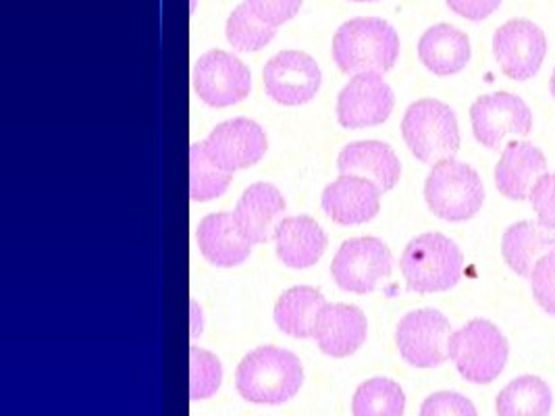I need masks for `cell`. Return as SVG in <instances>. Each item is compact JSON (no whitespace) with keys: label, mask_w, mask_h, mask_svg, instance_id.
I'll use <instances>...</instances> for the list:
<instances>
[{"label":"cell","mask_w":555,"mask_h":416,"mask_svg":"<svg viewBox=\"0 0 555 416\" xmlns=\"http://www.w3.org/2000/svg\"><path fill=\"white\" fill-rule=\"evenodd\" d=\"M192 86L203 103L223 108L248 99L253 76L235 54L208 51L204 52L192 69Z\"/></svg>","instance_id":"9"},{"label":"cell","mask_w":555,"mask_h":416,"mask_svg":"<svg viewBox=\"0 0 555 416\" xmlns=\"http://www.w3.org/2000/svg\"><path fill=\"white\" fill-rule=\"evenodd\" d=\"M418 416H479L475 404L455 391H437L429 395Z\"/></svg>","instance_id":"31"},{"label":"cell","mask_w":555,"mask_h":416,"mask_svg":"<svg viewBox=\"0 0 555 416\" xmlns=\"http://www.w3.org/2000/svg\"><path fill=\"white\" fill-rule=\"evenodd\" d=\"M400 269L410 291L439 294L457 286L464 271V255L454 239L433 232L408 242Z\"/></svg>","instance_id":"3"},{"label":"cell","mask_w":555,"mask_h":416,"mask_svg":"<svg viewBox=\"0 0 555 416\" xmlns=\"http://www.w3.org/2000/svg\"><path fill=\"white\" fill-rule=\"evenodd\" d=\"M246 2L253 6L254 13L262 22L275 27L292 22L302 6V0H246Z\"/></svg>","instance_id":"33"},{"label":"cell","mask_w":555,"mask_h":416,"mask_svg":"<svg viewBox=\"0 0 555 416\" xmlns=\"http://www.w3.org/2000/svg\"><path fill=\"white\" fill-rule=\"evenodd\" d=\"M404 390L393 379L373 377L353 393V416H404Z\"/></svg>","instance_id":"27"},{"label":"cell","mask_w":555,"mask_h":416,"mask_svg":"<svg viewBox=\"0 0 555 416\" xmlns=\"http://www.w3.org/2000/svg\"><path fill=\"white\" fill-rule=\"evenodd\" d=\"M379 187L356 176H341L323 192V210L337 225H362L375 219L380 210Z\"/></svg>","instance_id":"15"},{"label":"cell","mask_w":555,"mask_h":416,"mask_svg":"<svg viewBox=\"0 0 555 416\" xmlns=\"http://www.w3.org/2000/svg\"><path fill=\"white\" fill-rule=\"evenodd\" d=\"M473 133L480 146L498 151L507 133L529 135L532 113L529 104L512 92H495L479 96L470 106Z\"/></svg>","instance_id":"12"},{"label":"cell","mask_w":555,"mask_h":416,"mask_svg":"<svg viewBox=\"0 0 555 416\" xmlns=\"http://www.w3.org/2000/svg\"><path fill=\"white\" fill-rule=\"evenodd\" d=\"M337 171L375 183L380 192H391L402 178V162L393 148L377 140L348 144L337 156Z\"/></svg>","instance_id":"17"},{"label":"cell","mask_w":555,"mask_h":416,"mask_svg":"<svg viewBox=\"0 0 555 416\" xmlns=\"http://www.w3.org/2000/svg\"><path fill=\"white\" fill-rule=\"evenodd\" d=\"M331 54L339 72L387 74L400 58V36L396 27L379 17H356L333 36Z\"/></svg>","instance_id":"1"},{"label":"cell","mask_w":555,"mask_h":416,"mask_svg":"<svg viewBox=\"0 0 555 416\" xmlns=\"http://www.w3.org/2000/svg\"><path fill=\"white\" fill-rule=\"evenodd\" d=\"M369 334L366 316L352 304H325L314 325V339L323 354L346 359L362 348Z\"/></svg>","instance_id":"18"},{"label":"cell","mask_w":555,"mask_h":416,"mask_svg":"<svg viewBox=\"0 0 555 416\" xmlns=\"http://www.w3.org/2000/svg\"><path fill=\"white\" fill-rule=\"evenodd\" d=\"M352 2H377V0H352Z\"/></svg>","instance_id":"36"},{"label":"cell","mask_w":555,"mask_h":416,"mask_svg":"<svg viewBox=\"0 0 555 416\" xmlns=\"http://www.w3.org/2000/svg\"><path fill=\"white\" fill-rule=\"evenodd\" d=\"M278 257L289 269H308L327 250L325 230L308 214L281 219L275 232Z\"/></svg>","instance_id":"20"},{"label":"cell","mask_w":555,"mask_h":416,"mask_svg":"<svg viewBox=\"0 0 555 416\" xmlns=\"http://www.w3.org/2000/svg\"><path fill=\"white\" fill-rule=\"evenodd\" d=\"M233 173L223 169L208 155L204 142L190 146V198L194 203H206L228 192Z\"/></svg>","instance_id":"26"},{"label":"cell","mask_w":555,"mask_h":416,"mask_svg":"<svg viewBox=\"0 0 555 416\" xmlns=\"http://www.w3.org/2000/svg\"><path fill=\"white\" fill-rule=\"evenodd\" d=\"M550 252H555V234L534 221L514 223L502 237L505 264L520 277H530L534 264Z\"/></svg>","instance_id":"23"},{"label":"cell","mask_w":555,"mask_h":416,"mask_svg":"<svg viewBox=\"0 0 555 416\" xmlns=\"http://www.w3.org/2000/svg\"><path fill=\"white\" fill-rule=\"evenodd\" d=\"M448 6L455 15L468 20V22H482L491 17L504 0H446Z\"/></svg>","instance_id":"34"},{"label":"cell","mask_w":555,"mask_h":416,"mask_svg":"<svg viewBox=\"0 0 555 416\" xmlns=\"http://www.w3.org/2000/svg\"><path fill=\"white\" fill-rule=\"evenodd\" d=\"M529 280L537 304L555 316V252L545 255L534 264Z\"/></svg>","instance_id":"30"},{"label":"cell","mask_w":555,"mask_h":416,"mask_svg":"<svg viewBox=\"0 0 555 416\" xmlns=\"http://www.w3.org/2000/svg\"><path fill=\"white\" fill-rule=\"evenodd\" d=\"M543 176H547V158L530 142L514 140L504 148L495 167V185L509 200H527Z\"/></svg>","instance_id":"19"},{"label":"cell","mask_w":555,"mask_h":416,"mask_svg":"<svg viewBox=\"0 0 555 416\" xmlns=\"http://www.w3.org/2000/svg\"><path fill=\"white\" fill-rule=\"evenodd\" d=\"M198 246L204 259L217 266H237L253 255V244L237 230L231 212H212L198 227Z\"/></svg>","instance_id":"22"},{"label":"cell","mask_w":555,"mask_h":416,"mask_svg":"<svg viewBox=\"0 0 555 416\" xmlns=\"http://www.w3.org/2000/svg\"><path fill=\"white\" fill-rule=\"evenodd\" d=\"M532 210L537 212V219L543 227L555 230V173L543 176L534 183L529 196Z\"/></svg>","instance_id":"32"},{"label":"cell","mask_w":555,"mask_h":416,"mask_svg":"<svg viewBox=\"0 0 555 416\" xmlns=\"http://www.w3.org/2000/svg\"><path fill=\"white\" fill-rule=\"evenodd\" d=\"M225 36L235 51L256 52L273 42L278 27L262 22L248 2H242L229 15Z\"/></svg>","instance_id":"28"},{"label":"cell","mask_w":555,"mask_h":416,"mask_svg":"<svg viewBox=\"0 0 555 416\" xmlns=\"http://www.w3.org/2000/svg\"><path fill=\"white\" fill-rule=\"evenodd\" d=\"M418 58L439 78L460 74L473 58L470 40L464 31L450 24L429 27L418 42Z\"/></svg>","instance_id":"21"},{"label":"cell","mask_w":555,"mask_h":416,"mask_svg":"<svg viewBox=\"0 0 555 416\" xmlns=\"http://www.w3.org/2000/svg\"><path fill=\"white\" fill-rule=\"evenodd\" d=\"M393 271V257L379 237L364 235L341 244L331 262V275L344 291L371 294Z\"/></svg>","instance_id":"7"},{"label":"cell","mask_w":555,"mask_h":416,"mask_svg":"<svg viewBox=\"0 0 555 416\" xmlns=\"http://www.w3.org/2000/svg\"><path fill=\"white\" fill-rule=\"evenodd\" d=\"M204 146L215 162L228 171H240L254 167L267 155V133L253 119H229L217 126L204 140Z\"/></svg>","instance_id":"14"},{"label":"cell","mask_w":555,"mask_h":416,"mask_svg":"<svg viewBox=\"0 0 555 416\" xmlns=\"http://www.w3.org/2000/svg\"><path fill=\"white\" fill-rule=\"evenodd\" d=\"M448 354L466 381L487 386L504 373L509 346L498 325L487 318H475L452 334Z\"/></svg>","instance_id":"4"},{"label":"cell","mask_w":555,"mask_h":416,"mask_svg":"<svg viewBox=\"0 0 555 416\" xmlns=\"http://www.w3.org/2000/svg\"><path fill=\"white\" fill-rule=\"evenodd\" d=\"M223 381V366L215 354L203 348L190 350V398H212Z\"/></svg>","instance_id":"29"},{"label":"cell","mask_w":555,"mask_h":416,"mask_svg":"<svg viewBox=\"0 0 555 416\" xmlns=\"http://www.w3.org/2000/svg\"><path fill=\"white\" fill-rule=\"evenodd\" d=\"M325 304V296L314 287H289L279 296L275 304V323L289 338H314L317 316Z\"/></svg>","instance_id":"24"},{"label":"cell","mask_w":555,"mask_h":416,"mask_svg":"<svg viewBox=\"0 0 555 416\" xmlns=\"http://www.w3.org/2000/svg\"><path fill=\"white\" fill-rule=\"evenodd\" d=\"M285 207V198L273 183H253L237 200L233 219L250 244H264L275 239Z\"/></svg>","instance_id":"16"},{"label":"cell","mask_w":555,"mask_h":416,"mask_svg":"<svg viewBox=\"0 0 555 416\" xmlns=\"http://www.w3.org/2000/svg\"><path fill=\"white\" fill-rule=\"evenodd\" d=\"M425 200L439 219L462 223L470 221L482 208L485 187L477 169L462 160L446 158L430 169Z\"/></svg>","instance_id":"5"},{"label":"cell","mask_w":555,"mask_h":416,"mask_svg":"<svg viewBox=\"0 0 555 416\" xmlns=\"http://www.w3.org/2000/svg\"><path fill=\"white\" fill-rule=\"evenodd\" d=\"M402 135L410 153L423 162L454 158L460 151V128L454 108L437 99L410 104L402 121Z\"/></svg>","instance_id":"6"},{"label":"cell","mask_w":555,"mask_h":416,"mask_svg":"<svg viewBox=\"0 0 555 416\" xmlns=\"http://www.w3.org/2000/svg\"><path fill=\"white\" fill-rule=\"evenodd\" d=\"M304 384L300 359L278 346H260L242 359L235 370V388L253 404H283Z\"/></svg>","instance_id":"2"},{"label":"cell","mask_w":555,"mask_h":416,"mask_svg":"<svg viewBox=\"0 0 555 416\" xmlns=\"http://www.w3.org/2000/svg\"><path fill=\"white\" fill-rule=\"evenodd\" d=\"M554 391L537 375H522L509 381L495 400L498 416H550Z\"/></svg>","instance_id":"25"},{"label":"cell","mask_w":555,"mask_h":416,"mask_svg":"<svg viewBox=\"0 0 555 416\" xmlns=\"http://www.w3.org/2000/svg\"><path fill=\"white\" fill-rule=\"evenodd\" d=\"M267 94L283 106L310 103L321 88V69L317 61L302 51L275 54L262 72Z\"/></svg>","instance_id":"13"},{"label":"cell","mask_w":555,"mask_h":416,"mask_svg":"<svg viewBox=\"0 0 555 416\" xmlns=\"http://www.w3.org/2000/svg\"><path fill=\"white\" fill-rule=\"evenodd\" d=\"M452 325L443 312L421 309L405 314L396 329V343L405 363L416 368H435L450 359L448 346Z\"/></svg>","instance_id":"8"},{"label":"cell","mask_w":555,"mask_h":416,"mask_svg":"<svg viewBox=\"0 0 555 416\" xmlns=\"http://www.w3.org/2000/svg\"><path fill=\"white\" fill-rule=\"evenodd\" d=\"M493 54L507 78L514 81L534 78L547 54L545 31L529 20H509L493 36Z\"/></svg>","instance_id":"10"},{"label":"cell","mask_w":555,"mask_h":416,"mask_svg":"<svg viewBox=\"0 0 555 416\" xmlns=\"http://www.w3.org/2000/svg\"><path fill=\"white\" fill-rule=\"evenodd\" d=\"M550 90H552V96H554V101H555V69H554V76H552V79H550Z\"/></svg>","instance_id":"35"},{"label":"cell","mask_w":555,"mask_h":416,"mask_svg":"<svg viewBox=\"0 0 555 416\" xmlns=\"http://www.w3.org/2000/svg\"><path fill=\"white\" fill-rule=\"evenodd\" d=\"M396 106L391 86L380 74L353 76L337 99V121L346 130L383 126Z\"/></svg>","instance_id":"11"}]
</instances>
